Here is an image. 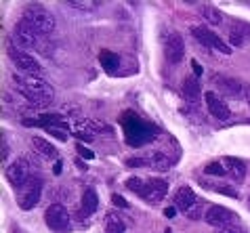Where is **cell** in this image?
Returning a JSON list of instances; mask_svg holds the SVG:
<instances>
[{"instance_id": "obj_25", "label": "cell", "mask_w": 250, "mask_h": 233, "mask_svg": "<svg viewBox=\"0 0 250 233\" xmlns=\"http://www.w3.org/2000/svg\"><path fill=\"white\" fill-rule=\"evenodd\" d=\"M206 175H212V176H225L227 175V166L223 162H210L208 166L204 168Z\"/></svg>"}, {"instance_id": "obj_16", "label": "cell", "mask_w": 250, "mask_h": 233, "mask_svg": "<svg viewBox=\"0 0 250 233\" xmlns=\"http://www.w3.org/2000/svg\"><path fill=\"white\" fill-rule=\"evenodd\" d=\"M223 164L227 166V173H231L235 181H242L246 176V160H242V157L227 155V157H223Z\"/></svg>"}, {"instance_id": "obj_12", "label": "cell", "mask_w": 250, "mask_h": 233, "mask_svg": "<svg viewBox=\"0 0 250 233\" xmlns=\"http://www.w3.org/2000/svg\"><path fill=\"white\" fill-rule=\"evenodd\" d=\"M217 88L219 93L227 99H244V84L235 78H217Z\"/></svg>"}, {"instance_id": "obj_31", "label": "cell", "mask_w": 250, "mask_h": 233, "mask_svg": "<svg viewBox=\"0 0 250 233\" xmlns=\"http://www.w3.org/2000/svg\"><path fill=\"white\" fill-rule=\"evenodd\" d=\"M112 202L116 204V206H120V208H128V202L126 200H124V197H120V195H112Z\"/></svg>"}, {"instance_id": "obj_15", "label": "cell", "mask_w": 250, "mask_h": 233, "mask_svg": "<svg viewBox=\"0 0 250 233\" xmlns=\"http://www.w3.org/2000/svg\"><path fill=\"white\" fill-rule=\"evenodd\" d=\"M74 135L82 141H93L97 135H99V126L95 122H88V120H80L74 124Z\"/></svg>"}, {"instance_id": "obj_27", "label": "cell", "mask_w": 250, "mask_h": 233, "mask_svg": "<svg viewBox=\"0 0 250 233\" xmlns=\"http://www.w3.org/2000/svg\"><path fill=\"white\" fill-rule=\"evenodd\" d=\"M219 191L221 195H227V197H233V200H238L240 197V194H238V189L235 187H231V185H219V187H214Z\"/></svg>"}, {"instance_id": "obj_30", "label": "cell", "mask_w": 250, "mask_h": 233, "mask_svg": "<svg viewBox=\"0 0 250 233\" xmlns=\"http://www.w3.org/2000/svg\"><path fill=\"white\" fill-rule=\"evenodd\" d=\"M229 42H231V46H238V49H242V46H244V36L233 32L231 36H229Z\"/></svg>"}, {"instance_id": "obj_8", "label": "cell", "mask_w": 250, "mask_h": 233, "mask_svg": "<svg viewBox=\"0 0 250 233\" xmlns=\"http://www.w3.org/2000/svg\"><path fill=\"white\" fill-rule=\"evenodd\" d=\"M191 32L204 46H210V49H214V51H221L223 55L231 53V46H227L225 40L221 36H217L212 30H206V27H191Z\"/></svg>"}, {"instance_id": "obj_37", "label": "cell", "mask_w": 250, "mask_h": 233, "mask_svg": "<svg viewBox=\"0 0 250 233\" xmlns=\"http://www.w3.org/2000/svg\"><path fill=\"white\" fill-rule=\"evenodd\" d=\"M248 206H250V202H248Z\"/></svg>"}, {"instance_id": "obj_35", "label": "cell", "mask_w": 250, "mask_h": 233, "mask_svg": "<svg viewBox=\"0 0 250 233\" xmlns=\"http://www.w3.org/2000/svg\"><path fill=\"white\" fill-rule=\"evenodd\" d=\"M191 67H193V72H196V78H198V76H202V67H200V63H198L196 59L191 61Z\"/></svg>"}, {"instance_id": "obj_34", "label": "cell", "mask_w": 250, "mask_h": 233, "mask_svg": "<svg viewBox=\"0 0 250 233\" xmlns=\"http://www.w3.org/2000/svg\"><path fill=\"white\" fill-rule=\"evenodd\" d=\"M164 216L166 218H175L177 216V206H168V208H166L164 210Z\"/></svg>"}, {"instance_id": "obj_10", "label": "cell", "mask_w": 250, "mask_h": 233, "mask_svg": "<svg viewBox=\"0 0 250 233\" xmlns=\"http://www.w3.org/2000/svg\"><path fill=\"white\" fill-rule=\"evenodd\" d=\"M204 101H206V107H208V114L212 116V118H217L221 122H225L231 118V112H229V105L223 101V97H219L217 93L208 91L204 93Z\"/></svg>"}, {"instance_id": "obj_1", "label": "cell", "mask_w": 250, "mask_h": 233, "mask_svg": "<svg viewBox=\"0 0 250 233\" xmlns=\"http://www.w3.org/2000/svg\"><path fill=\"white\" fill-rule=\"evenodd\" d=\"M13 84L30 103L38 107H46L53 103L55 91L44 78L27 76V74H13Z\"/></svg>"}, {"instance_id": "obj_3", "label": "cell", "mask_w": 250, "mask_h": 233, "mask_svg": "<svg viewBox=\"0 0 250 233\" xmlns=\"http://www.w3.org/2000/svg\"><path fill=\"white\" fill-rule=\"evenodd\" d=\"M23 21L27 25H32L36 32H40L42 36L53 34L55 27H57V21H55L53 13L46 11L42 4H27L23 9Z\"/></svg>"}, {"instance_id": "obj_29", "label": "cell", "mask_w": 250, "mask_h": 233, "mask_svg": "<svg viewBox=\"0 0 250 233\" xmlns=\"http://www.w3.org/2000/svg\"><path fill=\"white\" fill-rule=\"evenodd\" d=\"M217 233H248L244 227H238V225H227V227H221Z\"/></svg>"}, {"instance_id": "obj_7", "label": "cell", "mask_w": 250, "mask_h": 233, "mask_svg": "<svg viewBox=\"0 0 250 233\" xmlns=\"http://www.w3.org/2000/svg\"><path fill=\"white\" fill-rule=\"evenodd\" d=\"M238 214H233V210H229L225 206H221V204H212V206H208L206 214H204V221L208 225H214V227H227V225H233Z\"/></svg>"}, {"instance_id": "obj_9", "label": "cell", "mask_w": 250, "mask_h": 233, "mask_svg": "<svg viewBox=\"0 0 250 233\" xmlns=\"http://www.w3.org/2000/svg\"><path fill=\"white\" fill-rule=\"evenodd\" d=\"M40 195H42V181L30 179L23 185V194L19 195V206L23 210H32L40 202Z\"/></svg>"}, {"instance_id": "obj_18", "label": "cell", "mask_w": 250, "mask_h": 233, "mask_svg": "<svg viewBox=\"0 0 250 233\" xmlns=\"http://www.w3.org/2000/svg\"><path fill=\"white\" fill-rule=\"evenodd\" d=\"M99 208V197H97V191L93 187H86L84 194H82V214L91 216Z\"/></svg>"}, {"instance_id": "obj_6", "label": "cell", "mask_w": 250, "mask_h": 233, "mask_svg": "<svg viewBox=\"0 0 250 233\" xmlns=\"http://www.w3.org/2000/svg\"><path fill=\"white\" fill-rule=\"evenodd\" d=\"M4 175H6V181H9L13 187H23V185L32 179V168L25 157H17L15 162L6 166Z\"/></svg>"}, {"instance_id": "obj_11", "label": "cell", "mask_w": 250, "mask_h": 233, "mask_svg": "<svg viewBox=\"0 0 250 233\" xmlns=\"http://www.w3.org/2000/svg\"><path fill=\"white\" fill-rule=\"evenodd\" d=\"M166 59L170 61V65H179L185 57V42L183 38L179 36V34H168V38H166Z\"/></svg>"}, {"instance_id": "obj_17", "label": "cell", "mask_w": 250, "mask_h": 233, "mask_svg": "<svg viewBox=\"0 0 250 233\" xmlns=\"http://www.w3.org/2000/svg\"><path fill=\"white\" fill-rule=\"evenodd\" d=\"M183 95L187 101H191V103H198L200 97H202V86H200V82L196 76H187L185 82H183Z\"/></svg>"}, {"instance_id": "obj_5", "label": "cell", "mask_w": 250, "mask_h": 233, "mask_svg": "<svg viewBox=\"0 0 250 233\" xmlns=\"http://www.w3.org/2000/svg\"><path fill=\"white\" fill-rule=\"evenodd\" d=\"M44 221L48 225V229L57 231V233H69L72 223H69V212L63 204H51L44 212Z\"/></svg>"}, {"instance_id": "obj_2", "label": "cell", "mask_w": 250, "mask_h": 233, "mask_svg": "<svg viewBox=\"0 0 250 233\" xmlns=\"http://www.w3.org/2000/svg\"><path fill=\"white\" fill-rule=\"evenodd\" d=\"M11 42L19 46V49H30V51H42V53H48L44 46V36L40 32H36L32 25H27L23 19L21 21H17L15 27H13V36H11Z\"/></svg>"}, {"instance_id": "obj_28", "label": "cell", "mask_w": 250, "mask_h": 233, "mask_svg": "<svg viewBox=\"0 0 250 233\" xmlns=\"http://www.w3.org/2000/svg\"><path fill=\"white\" fill-rule=\"evenodd\" d=\"M126 166H128V168L147 166V157H128V160H126Z\"/></svg>"}, {"instance_id": "obj_23", "label": "cell", "mask_w": 250, "mask_h": 233, "mask_svg": "<svg viewBox=\"0 0 250 233\" xmlns=\"http://www.w3.org/2000/svg\"><path fill=\"white\" fill-rule=\"evenodd\" d=\"M126 231V225H124L118 216H107V223H105V231L103 233H124Z\"/></svg>"}, {"instance_id": "obj_32", "label": "cell", "mask_w": 250, "mask_h": 233, "mask_svg": "<svg viewBox=\"0 0 250 233\" xmlns=\"http://www.w3.org/2000/svg\"><path fill=\"white\" fill-rule=\"evenodd\" d=\"M78 152H80L82 157H86V160H93V157H95V154L91 152V149H86V147H82V145L78 147Z\"/></svg>"}, {"instance_id": "obj_20", "label": "cell", "mask_w": 250, "mask_h": 233, "mask_svg": "<svg viewBox=\"0 0 250 233\" xmlns=\"http://www.w3.org/2000/svg\"><path fill=\"white\" fill-rule=\"evenodd\" d=\"M147 164L154 170H160V173H166V170H170V166H172V162L166 157L164 154H151L149 157H147Z\"/></svg>"}, {"instance_id": "obj_13", "label": "cell", "mask_w": 250, "mask_h": 233, "mask_svg": "<svg viewBox=\"0 0 250 233\" xmlns=\"http://www.w3.org/2000/svg\"><path fill=\"white\" fill-rule=\"evenodd\" d=\"M166 191H168V183L164 179H151L147 181V187H145V194L141 197L149 204H160L166 197Z\"/></svg>"}, {"instance_id": "obj_24", "label": "cell", "mask_w": 250, "mask_h": 233, "mask_svg": "<svg viewBox=\"0 0 250 233\" xmlns=\"http://www.w3.org/2000/svg\"><path fill=\"white\" fill-rule=\"evenodd\" d=\"M126 187H128L130 191H135V194L143 195V194H145V187H147V181H145V179H139V176H130V179L126 181Z\"/></svg>"}, {"instance_id": "obj_14", "label": "cell", "mask_w": 250, "mask_h": 233, "mask_svg": "<svg viewBox=\"0 0 250 233\" xmlns=\"http://www.w3.org/2000/svg\"><path fill=\"white\" fill-rule=\"evenodd\" d=\"M172 202H175V206L179 210L183 212H193V208H196L198 204V197L196 194H193L191 187H187V185H183V187H179L175 191V195H172Z\"/></svg>"}, {"instance_id": "obj_33", "label": "cell", "mask_w": 250, "mask_h": 233, "mask_svg": "<svg viewBox=\"0 0 250 233\" xmlns=\"http://www.w3.org/2000/svg\"><path fill=\"white\" fill-rule=\"evenodd\" d=\"M0 157H2V162H6V157H9V145H6L4 139H2V149H0Z\"/></svg>"}, {"instance_id": "obj_4", "label": "cell", "mask_w": 250, "mask_h": 233, "mask_svg": "<svg viewBox=\"0 0 250 233\" xmlns=\"http://www.w3.org/2000/svg\"><path fill=\"white\" fill-rule=\"evenodd\" d=\"M9 57H11V61L15 63V67L21 74H27V76H38V78L44 76L42 65H40L38 61L32 57V55H27L25 51H21L19 46H15L13 42L9 46Z\"/></svg>"}, {"instance_id": "obj_19", "label": "cell", "mask_w": 250, "mask_h": 233, "mask_svg": "<svg viewBox=\"0 0 250 233\" xmlns=\"http://www.w3.org/2000/svg\"><path fill=\"white\" fill-rule=\"evenodd\" d=\"M200 15H202L210 25H221L223 23V15H221V11L217 9V6H212V4H202Z\"/></svg>"}, {"instance_id": "obj_26", "label": "cell", "mask_w": 250, "mask_h": 233, "mask_svg": "<svg viewBox=\"0 0 250 233\" xmlns=\"http://www.w3.org/2000/svg\"><path fill=\"white\" fill-rule=\"evenodd\" d=\"M99 2H95V0H72L69 6H74V9H82V11H93L95 6Z\"/></svg>"}, {"instance_id": "obj_36", "label": "cell", "mask_w": 250, "mask_h": 233, "mask_svg": "<svg viewBox=\"0 0 250 233\" xmlns=\"http://www.w3.org/2000/svg\"><path fill=\"white\" fill-rule=\"evenodd\" d=\"M248 107H250V97H248Z\"/></svg>"}, {"instance_id": "obj_22", "label": "cell", "mask_w": 250, "mask_h": 233, "mask_svg": "<svg viewBox=\"0 0 250 233\" xmlns=\"http://www.w3.org/2000/svg\"><path fill=\"white\" fill-rule=\"evenodd\" d=\"M32 145H34V149H36V152H40V154L46 155V157H57V149H55L48 141H44L42 136H34V139H32Z\"/></svg>"}, {"instance_id": "obj_21", "label": "cell", "mask_w": 250, "mask_h": 233, "mask_svg": "<svg viewBox=\"0 0 250 233\" xmlns=\"http://www.w3.org/2000/svg\"><path fill=\"white\" fill-rule=\"evenodd\" d=\"M99 59H101V65H103V70L109 72V74H116V67L120 65V57H118L116 53H109V51H103L99 55Z\"/></svg>"}]
</instances>
